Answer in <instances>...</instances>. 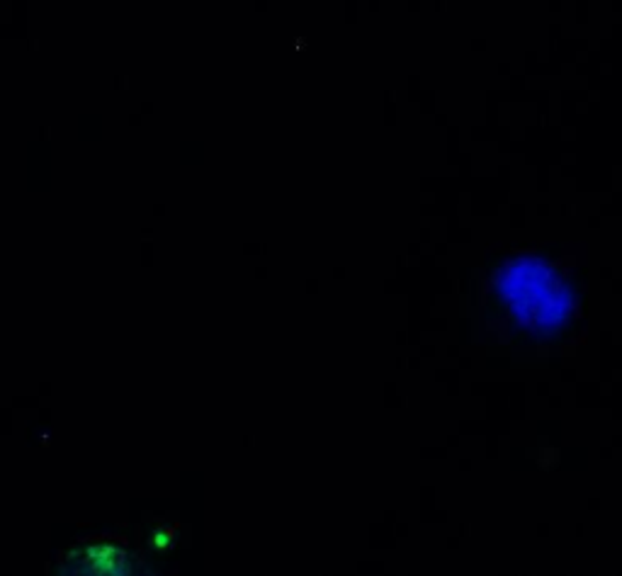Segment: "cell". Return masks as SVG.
<instances>
[{
	"mask_svg": "<svg viewBox=\"0 0 622 576\" xmlns=\"http://www.w3.org/2000/svg\"><path fill=\"white\" fill-rule=\"evenodd\" d=\"M151 545H154L156 550H168V547L173 545V530L156 528V533L151 535Z\"/></svg>",
	"mask_w": 622,
	"mask_h": 576,
	"instance_id": "obj_3",
	"label": "cell"
},
{
	"mask_svg": "<svg viewBox=\"0 0 622 576\" xmlns=\"http://www.w3.org/2000/svg\"><path fill=\"white\" fill-rule=\"evenodd\" d=\"M139 569V559L120 542L98 540L66 552L64 559L56 564L61 574H100V576H132Z\"/></svg>",
	"mask_w": 622,
	"mask_h": 576,
	"instance_id": "obj_2",
	"label": "cell"
},
{
	"mask_svg": "<svg viewBox=\"0 0 622 576\" xmlns=\"http://www.w3.org/2000/svg\"><path fill=\"white\" fill-rule=\"evenodd\" d=\"M503 295H508L520 316L535 324L554 321L557 307L562 302L557 285L547 278V270L540 263H516L508 268L506 278L501 280Z\"/></svg>",
	"mask_w": 622,
	"mask_h": 576,
	"instance_id": "obj_1",
	"label": "cell"
}]
</instances>
